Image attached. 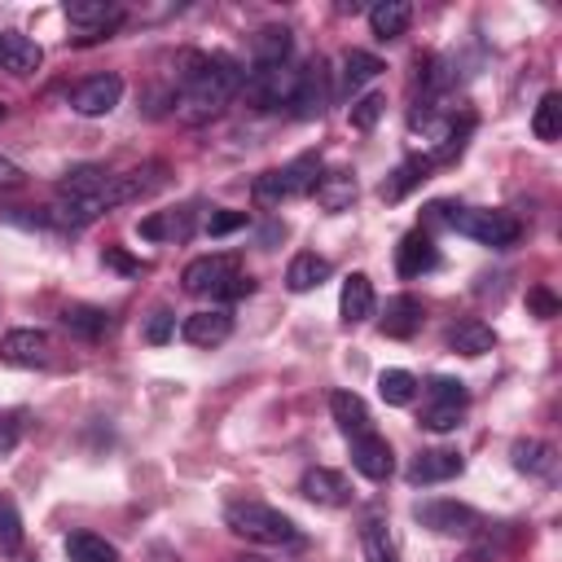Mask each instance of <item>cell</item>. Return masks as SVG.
<instances>
[{
	"mask_svg": "<svg viewBox=\"0 0 562 562\" xmlns=\"http://www.w3.org/2000/svg\"><path fill=\"white\" fill-rule=\"evenodd\" d=\"M290 48H294L290 26H263V31L255 35V44H250L255 66H285V61H290Z\"/></svg>",
	"mask_w": 562,
	"mask_h": 562,
	"instance_id": "4316f807",
	"label": "cell"
},
{
	"mask_svg": "<svg viewBox=\"0 0 562 562\" xmlns=\"http://www.w3.org/2000/svg\"><path fill=\"white\" fill-rule=\"evenodd\" d=\"M527 303H531V312L540 316V321H549V316H558V299L544 290V285H536V290H527Z\"/></svg>",
	"mask_w": 562,
	"mask_h": 562,
	"instance_id": "ee69618b",
	"label": "cell"
},
{
	"mask_svg": "<svg viewBox=\"0 0 562 562\" xmlns=\"http://www.w3.org/2000/svg\"><path fill=\"white\" fill-rule=\"evenodd\" d=\"M246 294H255V281H250V277H241V272L220 290V299H246Z\"/></svg>",
	"mask_w": 562,
	"mask_h": 562,
	"instance_id": "f6af8a7d",
	"label": "cell"
},
{
	"mask_svg": "<svg viewBox=\"0 0 562 562\" xmlns=\"http://www.w3.org/2000/svg\"><path fill=\"white\" fill-rule=\"evenodd\" d=\"M162 184H167V167H162V162H145V167L123 171V176H110V180H105V193H101V211L140 202V198L158 193Z\"/></svg>",
	"mask_w": 562,
	"mask_h": 562,
	"instance_id": "8992f818",
	"label": "cell"
},
{
	"mask_svg": "<svg viewBox=\"0 0 562 562\" xmlns=\"http://www.w3.org/2000/svg\"><path fill=\"white\" fill-rule=\"evenodd\" d=\"M61 325H66V334H75V338L97 342V338H105V329H110V312H105V307H92V303H70V307H61Z\"/></svg>",
	"mask_w": 562,
	"mask_h": 562,
	"instance_id": "603a6c76",
	"label": "cell"
},
{
	"mask_svg": "<svg viewBox=\"0 0 562 562\" xmlns=\"http://www.w3.org/2000/svg\"><path fill=\"white\" fill-rule=\"evenodd\" d=\"M413 518L435 536H474V527H479V514L461 501H422L413 509Z\"/></svg>",
	"mask_w": 562,
	"mask_h": 562,
	"instance_id": "52a82bcc",
	"label": "cell"
},
{
	"mask_svg": "<svg viewBox=\"0 0 562 562\" xmlns=\"http://www.w3.org/2000/svg\"><path fill=\"white\" fill-rule=\"evenodd\" d=\"M509 461L518 474H553V448L544 439H518L509 448Z\"/></svg>",
	"mask_w": 562,
	"mask_h": 562,
	"instance_id": "f546056e",
	"label": "cell"
},
{
	"mask_svg": "<svg viewBox=\"0 0 562 562\" xmlns=\"http://www.w3.org/2000/svg\"><path fill=\"white\" fill-rule=\"evenodd\" d=\"M360 553H364V562H400V549H395V540L382 522L360 527Z\"/></svg>",
	"mask_w": 562,
	"mask_h": 562,
	"instance_id": "e575fe53",
	"label": "cell"
},
{
	"mask_svg": "<svg viewBox=\"0 0 562 562\" xmlns=\"http://www.w3.org/2000/svg\"><path fill=\"white\" fill-rule=\"evenodd\" d=\"M0 119H4V105H0Z\"/></svg>",
	"mask_w": 562,
	"mask_h": 562,
	"instance_id": "681fc988",
	"label": "cell"
},
{
	"mask_svg": "<svg viewBox=\"0 0 562 562\" xmlns=\"http://www.w3.org/2000/svg\"><path fill=\"white\" fill-rule=\"evenodd\" d=\"M351 465H356L364 479H373V483L391 479V470H395L391 443H386L382 435H360V439H351Z\"/></svg>",
	"mask_w": 562,
	"mask_h": 562,
	"instance_id": "5bb4252c",
	"label": "cell"
},
{
	"mask_svg": "<svg viewBox=\"0 0 562 562\" xmlns=\"http://www.w3.org/2000/svg\"><path fill=\"white\" fill-rule=\"evenodd\" d=\"M395 268H400V277H422V272L439 268V250H435L430 233H422V228L404 233V241L395 250Z\"/></svg>",
	"mask_w": 562,
	"mask_h": 562,
	"instance_id": "2e32d148",
	"label": "cell"
},
{
	"mask_svg": "<svg viewBox=\"0 0 562 562\" xmlns=\"http://www.w3.org/2000/svg\"><path fill=\"white\" fill-rule=\"evenodd\" d=\"M378 325H382L386 338H413L422 329V299H413V294L386 299V312H382Z\"/></svg>",
	"mask_w": 562,
	"mask_h": 562,
	"instance_id": "7402d4cb",
	"label": "cell"
},
{
	"mask_svg": "<svg viewBox=\"0 0 562 562\" xmlns=\"http://www.w3.org/2000/svg\"><path fill=\"white\" fill-rule=\"evenodd\" d=\"M294 83H299V70L285 61V66H255L241 88H246V101L255 110H290Z\"/></svg>",
	"mask_w": 562,
	"mask_h": 562,
	"instance_id": "5b68a950",
	"label": "cell"
},
{
	"mask_svg": "<svg viewBox=\"0 0 562 562\" xmlns=\"http://www.w3.org/2000/svg\"><path fill=\"white\" fill-rule=\"evenodd\" d=\"M461 413H465V408H457V404H430V400H426V408H422L417 422H422L426 430H435V435H448V430L461 426Z\"/></svg>",
	"mask_w": 562,
	"mask_h": 562,
	"instance_id": "f35d334b",
	"label": "cell"
},
{
	"mask_svg": "<svg viewBox=\"0 0 562 562\" xmlns=\"http://www.w3.org/2000/svg\"><path fill=\"white\" fill-rule=\"evenodd\" d=\"M378 75H382V61H378L373 53H364V48L342 53V88H347V92L364 88V83H369V79H378Z\"/></svg>",
	"mask_w": 562,
	"mask_h": 562,
	"instance_id": "d6a6232c",
	"label": "cell"
},
{
	"mask_svg": "<svg viewBox=\"0 0 562 562\" xmlns=\"http://www.w3.org/2000/svg\"><path fill=\"white\" fill-rule=\"evenodd\" d=\"M22 549V514L9 496H0V553H18Z\"/></svg>",
	"mask_w": 562,
	"mask_h": 562,
	"instance_id": "8d00e7d4",
	"label": "cell"
},
{
	"mask_svg": "<svg viewBox=\"0 0 562 562\" xmlns=\"http://www.w3.org/2000/svg\"><path fill=\"white\" fill-rule=\"evenodd\" d=\"M48 334L44 329H9L0 338V360L13 364V369H40L48 364Z\"/></svg>",
	"mask_w": 562,
	"mask_h": 562,
	"instance_id": "8fae6325",
	"label": "cell"
},
{
	"mask_svg": "<svg viewBox=\"0 0 562 562\" xmlns=\"http://www.w3.org/2000/svg\"><path fill=\"white\" fill-rule=\"evenodd\" d=\"M193 224H198V211L193 206L158 211V215H145L136 224V237H145V241H189L193 237Z\"/></svg>",
	"mask_w": 562,
	"mask_h": 562,
	"instance_id": "7c38bea8",
	"label": "cell"
},
{
	"mask_svg": "<svg viewBox=\"0 0 562 562\" xmlns=\"http://www.w3.org/2000/svg\"><path fill=\"white\" fill-rule=\"evenodd\" d=\"M105 171L101 167H92V162H83V167H70L61 180H57V189H61V198H75V202H88L97 215H101V193H105Z\"/></svg>",
	"mask_w": 562,
	"mask_h": 562,
	"instance_id": "9a60e30c",
	"label": "cell"
},
{
	"mask_svg": "<svg viewBox=\"0 0 562 562\" xmlns=\"http://www.w3.org/2000/svg\"><path fill=\"white\" fill-rule=\"evenodd\" d=\"M430 220H443L448 228H457V233H465V237H474V241H483V246H496V250H505V246H514L518 241V233H522V224L509 215V211H479V206H430Z\"/></svg>",
	"mask_w": 562,
	"mask_h": 562,
	"instance_id": "3957f363",
	"label": "cell"
},
{
	"mask_svg": "<svg viewBox=\"0 0 562 562\" xmlns=\"http://www.w3.org/2000/svg\"><path fill=\"white\" fill-rule=\"evenodd\" d=\"M329 105V70L325 61H307L299 70V83H294V97H290V114L294 119H321Z\"/></svg>",
	"mask_w": 562,
	"mask_h": 562,
	"instance_id": "ba28073f",
	"label": "cell"
},
{
	"mask_svg": "<svg viewBox=\"0 0 562 562\" xmlns=\"http://www.w3.org/2000/svg\"><path fill=\"white\" fill-rule=\"evenodd\" d=\"M531 132H536V140H544V145H553V140L562 136V97H558V92H544V97H540V105H536V114H531Z\"/></svg>",
	"mask_w": 562,
	"mask_h": 562,
	"instance_id": "836d02e7",
	"label": "cell"
},
{
	"mask_svg": "<svg viewBox=\"0 0 562 562\" xmlns=\"http://www.w3.org/2000/svg\"><path fill=\"white\" fill-rule=\"evenodd\" d=\"M426 400H430V404H457V408H465V404H470V391H465V382H457V378H430Z\"/></svg>",
	"mask_w": 562,
	"mask_h": 562,
	"instance_id": "ab89813d",
	"label": "cell"
},
{
	"mask_svg": "<svg viewBox=\"0 0 562 562\" xmlns=\"http://www.w3.org/2000/svg\"><path fill=\"white\" fill-rule=\"evenodd\" d=\"M382 110H386V97H382V92H364V97H356V101H351L347 119H351V127L369 132V127L382 119Z\"/></svg>",
	"mask_w": 562,
	"mask_h": 562,
	"instance_id": "74e56055",
	"label": "cell"
},
{
	"mask_svg": "<svg viewBox=\"0 0 562 562\" xmlns=\"http://www.w3.org/2000/svg\"><path fill=\"white\" fill-rule=\"evenodd\" d=\"M329 413L338 422V430L347 439H360V435H373V417H369V404L356 395V391H334L329 395Z\"/></svg>",
	"mask_w": 562,
	"mask_h": 562,
	"instance_id": "ffe728a7",
	"label": "cell"
},
{
	"mask_svg": "<svg viewBox=\"0 0 562 562\" xmlns=\"http://www.w3.org/2000/svg\"><path fill=\"white\" fill-rule=\"evenodd\" d=\"M119 97H123V79L119 75H92L70 92V110L83 114V119H101V114H110L119 105Z\"/></svg>",
	"mask_w": 562,
	"mask_h": 562,
	"instance_id": "9c48e42d",
	"label": "cell"
},
{
	"mask_svg": "<svg viewBox=\"0 0 562 562\" xmlns=\"http://www.w3.org/2000/svg\"><path fill=\"white\" fill-rule=\"evenodd\" d=\"M224 522H228L233 536H241L250 544H299L294 518H285L281 509H272L263 501H228Z\"/></svg>",
	"mask_w": 562,
	"mask_h": 562,
	"instance_id": "7a4b0ae2",
	"label": "cell"
},
{
	"mask_svg": "<svg viewBox=\"0 0 562 562\" xmlns=\"http://www.w3.org/2000/svg\"><path fill=\"white\" fill-rule=\"evenodd\" d=\"M171 334H176V316H171L167 307H154V312L145 316V329H140V338H145L149 347H162Z\"/></svg>",
	"mask_w": 562,
	"mask_h": 562,
	"instance_id": "60d3db41",
	"label": "cell"
},
{
	"mask_svg": "<svg viewBox=\"0 0 562 562\" xmlns=\"http://www.w3.org/2000/svg\"><path fill=\"white\" fill-rule=\"evenodd\" d=\"M180 119L184 123H206L215 119L228 97L241 88V70L228 53H184L180 57Z\"/></svg>",
	"mask_w": 562,
	"mask_h": 562,
	"instance_id": "6da1fadb",
	"label": "cell"
},
{
	"mask_svg": "<svg viewBox=\"0 0 562 562\" xmlns=\"http://www.w3.org/2000/svg\"><path fill=\"white\" fill-rule=\"evenodd\" d=\"M378 395L386 400V404H413V395H417V378L408 373V369H382L378 373Z\"/></svg>",
	"mask_w": 562,
	"mask_h": 562,
	"instance_id": "d590c367",
	"label": "cell"
},
{
	"mask_svg": "<svg viewBox=\"0 0 562 562\" xmlns=\"http://www.w3.org/2000/svg\"><path fill=\"white\" fill-rule=\"evenodd\" d=\"M408 22H413V4H408V0H378V4L369 9V31H373L378 40L404 35Z\"/></svg>",
	"mask_w": 562,
	"mask_h": 562,
	"instance_id": "cb8c5ba5",
	"label": "cell"
},
{
	"mask_svg": "<svg viewBox=\"0 0 562 562\" xmlns=\"http://www.w3.org/2000/svg\"><path fill=\"white\" fill-rule=\"evenodd\" d=\"M316 202L329 211V215H338V211H347L351 202H356V176L351 171H329V176H321L316 180Z\"/></svg>",
	"mask_w": 562,
	"mask_h": 562,
	"instance_id": "83f0119b",
	"label": "cell"
},
{
	"mask_svg": "<svg viewBox=\"0 0 562 562\" xmlns=\"http://www.w3.org/2000/svg\"><path fill=\"white\" fill-rule=\"evenodd\" d=\"M299 492H303L312 505H347V496H351L347 479H342L338 470H325V465H312V470H303V479H299Z\"/></svg>",
	"mask_w": 562,
	"mask_h": 562,
	"instance_id": "ac0fdd59",
	"label": "cell"
},
{
	"mask_svg": "<svg viewBox=\"0 0 562 562\" xmlns=\"http://www.w3.org/2000/svg\"><path fill=\"white\" fill-rule=\"evenodd\" d=\"M316 180H321V158H316V154H303V158H294V162H285V167H272V171L255 176V189H250V193H255L259 206H281V202H290V198L312 193Z\"/></svg>",
	"mask_w": 562,
	"mask_h": 562,
	"instance_id": "277c9868",
	"label": "cell"
},
{
	"mask_svg": "<svg viewBox=\"0 0 562 562\" xmlns=\"http://www.w3.org/2000/svg\"><path fill=\"white\" fill-rule=\"evenodd\" d=\"M338 316H342V325H347V329L373 316V281H369L364 272H351V277L342 281V294H338Z\"/></svg>",
	"mask_w": 562,
	"mask_h": 562,
	"instance_id": "44dd1931",
	"label": "cell"
},
{
	"mask_svg": "<svg viewBox=\"0 0 562 562\" xmlns=\"http://www.w3.org/2000/svg\"><path fill=\"white\" fill-rule=\"evenodd\" d=\"M465 470L461 452L452 448H422L413 461H408V483H448Z\"/></svg>",
	"mask_w": 562,
	"mask_h": 562,
	"instance_id": "4fadbf2b",
	"label": "cell"
},
{
	"mask_svg": "<svg viewBox=\"0 0 562 562\" xmlns=\"http://www.w3.org/2000/svg\"><path fill=\"white\" fill-rule=\"evenodd\" d=\"M40 61H44V48H40L31 35H22V31H0V70H9V75H31V70H40Z\"/></svg>",
	"mask_w": 562,
	"mask_h": 562,
	"instance_id": "d6986e66",
	"label": "cell"
},
{
	"mask_svg": "<svg viewBox=\"0 0 562 562\" xmlns=\"http://www.w3.org/2000/svg\"><path fill=\"white\" fill-rule=\"evenodd\" d=\"M237 228H246V211H211V220H206L211 237H224V233H237Z\"/></svg>",
	"mask_w": 562,
	"mask_h": 562,
	"instance_id": "7bdbcfd3",
	"label": "cell"
},
{
	"mask_svg": "<svg viewBox=\"0 0 562 562\" xmlns=\"http://www.w3.org/2000/svg\"><path fill=\"white\" fill-rule=\"evenodd\" d=\"M426 171H430V158H404L386 180H382V202H400L404 193H413L422 180H426Z\"/></svg>",
	"mask_w": 562,
	"mask_h": 562,
	"instance_id": "f1b7e54d",
	"label": "cell"
},
{
	"mask_svg": "<svg viewBox=\"0 0 562 562\" xmlns=\"http://www.w3.org/2000/svg\"><path fill=\"white\" fill-rule=\"evenodd\" d=\"M448 347L457 351V356H487L492 347H496V334H492V325H483V321H461V325H452L448 329Z\"/></svg>",
	"mask_w": 562,
	"mask_h": 562,
	"instance_id": "484cf974",
	"label": "cell"
},
{
	"mask_svg": "<svg viewBox=\"0 0 562 562\" xmlns=\"http://www.w3.org/2000/svg\"><path fill=\"white\" fill-rule=\"evenodd\" d=\"M329 272H334V263H329V259H321V255L303 250V255H294V259H290V268H285V285H290L294 294H307V290H316L321 281H329Z\"/></svg>",
	"mask_w": 562,
	"mask_h": 562,
	"instance_id": "d4e9b609",
	"label": "cell"
},
{
	"mask_svg": "<svg viewBox=\"0 0 562 562\" xmlns=\"http://www.w3.org/2000/svg\"><path fill=\"white\" fill-rule=\"evenodd\" d=\"M66 558L70 562H119V549L105 536L75 531V536H66Z\"/></svg>",
	"mask_w": 562,
	"mask_h": 562,
	"instance_id": "1f68e13d",
	"label": "cell"
},
{
	"mask_svg": "<svg viewBox=\"0 0 562 562\" xmlns=\"http://www.w3.org/2000/svg\"><path fill=\"white\" fill-rule=\"evenodd\" d=\"M180 334H184V342H193V347H220V342L233 334V316H228L224 307L193 312V316H184Z\"/></svg>",
	"mask_w": 562,
	"mask_h": 562,
	"instance_id": "e0dca14e",
	"label": "cell"
},
{
	"mask_svg": "<svg viewBox=\"0 0 562 562\" xmlns=\"http://www.w3.org/2000/svg\"><path fill=\"white\" fill-rule=\"evenodd\" d=\"M114 18H119V9L105 4V0H70L66 4V22L79 26V31H105Z\"/></svg>",
	"mask_w": 562,
	"mask_h": 562,
	"instance_id": "4dcf8cb0",
	"label": "cell"
},
{
	"mask_svg": "<svg viewBox=\"0 0 562 562\" xmlns=\"http://www.w3.org/2000/svg\"><path fill=\"white\" fill-rule=\"evenodd\" d=\"M18 184H22V167L0 154V189H18Z\"/></svg>",
	"mask_w": 562,
	"mask_h": 562,
	"instance_id": "bcb514c9",
	"label": "cell"
},
{
	"mask_svg": "<svg viewBox=\"0 0 562 562\" xmlns=\"http://www.w3.org/2000/svg\"><path fill=\"white\" fill-rule=\"evenodd\" d=\"M18 439H22V408H4L0 413V457L13 452Z\"/></svg>",
	"mask_w": 562,
	"mask_h": 562,
	"instance_id": "b9f144b4",
	"label": "cell"
},
{
	"mask_svg": "<svg viewBox=\"0 0 562 562\" xmlns=\"http://www.w3.org/2000/svg\"><path fill=\"white\" fill-rule=\"evenodd\" d=\"M237 562H268V558H237Z\"/></svg>",
	"mask_w": 562,
	"mask_h": 562,
	"instance_id": "c3c4849f",
	"label": "cell"
},
{
	"mask_svg": "<svg viewBox=\"0 0 562 562\" xmlns=\"http://www.w3.org/2000/svg\"><path fill=\"white\" fill-rule=\"evenodd\" d=\"M101 259H105V263H110V268H119V272H140V263H136V259H127V255H123V250H105V255H101Z\"/></svg>",
	"mask_w": 562,
	"mask_h": 562,
	"instance_id": "7dc6e473",
	"label": "cell"
},
{
	"mask_svg": "<svg viewBox=\"0 0 562 562\" xmlns=\"http://www.w3.org/2000/svg\"><path fill=\"white\" fill-rule=\"evenodd\" d=\"M237 277V259L233 255H202V259H193L189 268H184V290L189 294H215L220 299V290L228 285Z\"/></svg>",
	"mask_w": 562,
	"mask_h": 562,
	"instance_id": "30bf717a",
	"label": "cell"
}]
</instances>
